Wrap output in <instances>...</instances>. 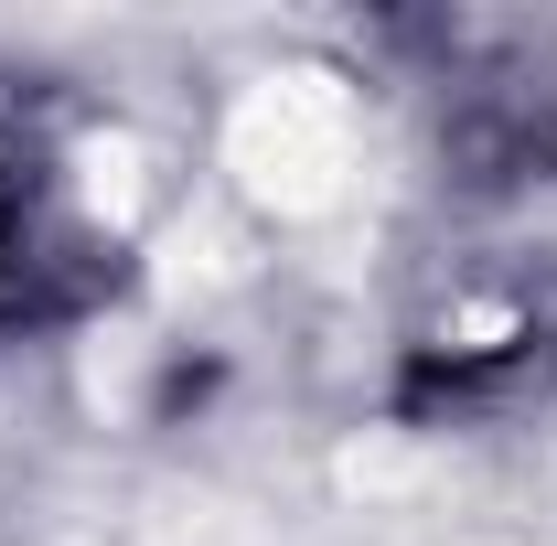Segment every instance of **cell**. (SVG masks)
Masks as SVG:
<instances>
[{
    "instance_id": "6da1fadb",
    "label": "cell",
    "mask_w": 557,
    "mask_h": 546,
    "mask_svg": "<svg viewBox=\"0 0 557 546\" xmlns=\"http://www.w3.org/2000/svg\"><path fill=\"white\" fill-rule=\"evenodd\" d=\"M11 236H22V183H11V161H0V278H11Z\"/></svg>"
}]
</instances>
